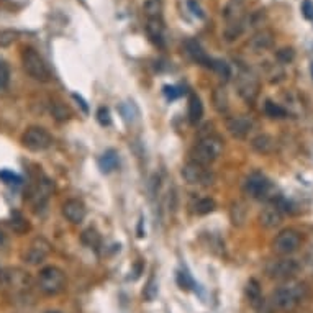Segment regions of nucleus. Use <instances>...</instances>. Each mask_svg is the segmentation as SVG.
I'll return each mask as SVG.
<instances>
[{
  "label": "nucleus",
  "instance_id": "obj_32",
  "mask_svg": "<svg viewBox=\"0 0 313 313\" xmlns=\"http://www.w3.org/2000/svg\"><path fill=\"white\" fill-rule=\"evenodd\" d=\"M51 113L58 121H66L69 120V116H71V112L64 104H61V102H53L51 104Z\"/></svg>",
  "mask_w": 313,
  "mask_h": 313
},
{
  "label": "nucleus",
  "instance_id": "obj_21",
  "mask_svg": "<svg viewBox=\"0 0 313 313\" xmlns=\"http://www.w3.org/2000/svg\"><path fill=\"white\" fill-rule=\"evenodd\" d=\"M246 20L245 17L240 18V20L236 22H231L230 25L225 28V31H223V38H225L228 43H231V41H235L236 38H240L243 35V31L246 30Z\"/></svg>",
  "mask_w": 313,
  "mask_h": 313
},
{
  "label": "nucleus",
  "instance_id": "obj_46",
  "mask_svg": "<svg viewBox=\"0 0 313 313\" xmlns=\"http://www.w3.org/2000/svg\"><path fill=\"white\" fill-rule=\"evenodd\" d=\"M3 246H5V236H3V233L0 231V249H2Z\"/></svg>",
  "mask_w": 313,
  "mask_h": 313
},
{
  "label": "nucleus",
  "instance_id": "obj_22",
  "mask_svg": "<svg viewBox=\"0 0 313 313\" xmlns=\"http://www.w3.org/2000/svg\"><path fill=\"white\" fill-rule=\"evenodd\" d=\"M99 167H100L102 172H105V174L115 171L116 167H118V154H116L113 149L105 151L99 159Z\"/></svg>",
  "mask_w": 313,
  "mask_h": 313
},
{
  "label": "nucleus",
  "instance_id": "obj_18",
  "mask_svg": "<svg viewBox=\"0 0 313 313\" xmlns=\"http://www.w3.org/2000/svg\"><path fill=\"white\" fill-rule=\"evenodd\" d=\"M274 43V36L270 31H259V33H256L253 38L249 41V46L251 49L254 51V53H261V51H266L269 49L270 46Z\"/></svg>",
  "mask_w": 313,
  "mask_h": 313
},
{
  "label": "nucleus",
  "instance_id": "obj_37",
  "mask_svg": "<svg viewBox=\"0 0 313 313\" xmlns=\"http://www.w3.org/2000/svg\"><path fill=\"white\" fill-rule=\"evenodd\" d=\"M293 58H295V53H293L292 48H282V49L277 51V59L284 64L292 63Z\"/></svg>",
  "mask_w": 313,
  "mask_h": 313
},
{
  "label": "nucleus",
  "instance_id": "obj_19",
  "mask_svg": "<svg viewBox=\"0 0 313 313\" xmlns=\"http://www.w3.org/2000/svg\"><path fill=\"white\" fill-rule=\"evenodd\" d=\"M146 33L154 45L164 46V25H162V20H148Z\"/></svg>",
  "mask_w": 313,
  "mask_h": 313
},
{
  "label": "nucleus",
  "instance_id": "obj_7",
  "mask_svg": "<svg viewBox=\"0 0 313 313\" xmlns=\"http://www.w3.org/2000/svg\"><path fill=\"white\" fill-rule=\"evenodd\" d=\"M238 95L245 102H254L259 95V79L249 71H241L236 77Z\"/></svg>",
  "mask_w": 313,
  "mask_h": 313
},
{
  "label": "nucleus",
  "instance_id": "obj_16",
  "mask_svg": "<svg viewBox=\"0 0 313 313\" xmlns=\"http://www.w3.org/2000/svg\"><path fill=\"white\" fill-rule=\"evenodd\" d=\"M247 2L249 0H228V3L223 8V18L231 23V22H236L243 18V13H245L246 7H247Z\"/></svg>",
  "mask_w": 313,
  "mask_h": 313
},
{
  "label": "nucleus",
  "instance_id": "obj_33",
  "mask_svg": "<svg viewBox=\"0 0 313 313\" xmlns=\"http://www.w3.org/2000/svg\"><path fill=\"white\" fill-rule=\"evenodd\" d=\"M246 293L247 297H249L251 302H258L261 300V287H259V282L256 279H251L249 282H247L246 286Z\"/></svg>",
  "mask_w": 313,
  "mask_h": 313
},
{
  "label": "nucleus",
  "instance_id": "obj_45",
  "mask_svg": "<svg viewBox=\"0 0 313 313\" xmlns=\"http://www.w3.org/2000/svg\"><path fill=\"white\" fill-rule=\"evenodd\" d=\"M72 97H74V100H77V102H79V105L82 107V110H84V112H86V113H87V112H89V107H87V104H86V102H84V99H82V97H81V95H77V93H72Z\"/></svg>",
  "mask_w": 313,
  "mask_h": 313
},
{
  "label": "nucleus",
  "instance_id": "obj_36",
  "mask_svg": "<svg viewBox=\"0 0 313 313\" xmlns=\"http://www.w3.org/2000/svg\"><path fill=\"white\" fill-rule=\"evenodd\" d=\"M143 295H144V298H146L148 302L154 300V297L157 295V286H156V282H154V277H151V279L148 280L146 287H144Z\"/></svg>",
  "mask_w": 313,
  "mask_h": 313
},
{
  "label": "nucleus",
  "instance_id": "obj_29",
  "mask_svg": "<svg viewBox=\"0 0 313 313\" xmlns=\"http://www.w3.org/2000/svg\"><path fill=\"white\" fill-rule=\"evenodd\" d=\"M81 241L87 247H93V249H97V247L100 246V235L97 233V230H93V228H87V230L82 231Z\"/></svg>",
  "mask_w": 313,
  "mask_h": 313
},
{
  "label": "nucleus",
  "instance_id": "obj_3",
  "mask_svg": "<svg viewBox=\"0 0 313 313\" xmlns=\"http://www.w3.org/2000/svg\"><path fill=\"white\" fill-rule=\"evenodd\" d=\"M223 153V141L218 136H205L200 141L195 144L192 157L194 162H199V164H210V162L217 161L220 157V154Z\"/></svg>",
  "mask_w": 313,
  "mask_h": 313
},
{
  "label": "nucleus",
  "instance_id": "obj_2",
  "mask_svg": "<svg viewBox=\"0 0 313 313\" xmlns=\"http://www.w3.org/2000/svg\"><path fill=\"white\" fill-rule=\"evenodd\" d=\"M303 297H305V287L302 284H291V286H284L274 292L272 305L277 310L289 312L293 310L302 302Z\"/></svg>",
  "mask_w": 313,
  "mask_h": 313
},
{
  "label": "nucleus",
  "instance_id": "obj_9",
  "mask_svg": "<svg viewBox=\"0 0 313 313\" xmlns=\"http://www.w3.org/2000/svg\"><path fill=\"white\" fill-rule=\"evenodd\" d=\"M243 189H245L246 195H249L251 199L266 200L269 197L270 190H272V184H270V180L263 174H251L246 179Z\"/></svg>",
  "mask_w": 313,
  "mask_h": 313
},
{
  "label": "nucleus",
  "instance_id": "obj_38",
  "mask_svg": "<svg viewBox=\"0 0 313 313\" xmlns=\"http://www.w3.org/2000/svg\"><path fill=\"white\" fill-rule=\"evenodd\" d=\"M8 79H10V71H8V66L3 61H0V90L7 87Z\"/></svg>",
  "mask_w": 313,
  "mask_h": 313
},
{
  "label": "nucleus",
  "instance_id": "obj_13",
  "mask_svg": "<svg viewBox=\"0 0 313 313\" xmlns=\"http://www.w3.org/2000/svg\"><path fill=\"white\" fill-rule=\"evenodd\" d=\"M226 128L233 138L243 139L253 132L254 121L251 120L249 116H245V115L231 116V118H228V121H226Z\"/></svg>",
  "mask_w": 313,
  "mask_h": 313
},
{
  "label": "nucleus",
  "instance_id": "obj_5",
  "mask_svg": "<svg viewBox=\"0 0 313 313\" xmlns=\"http://www.w3.org/2000/svg\"><path fill=\"white\" fill-rule=\"evenodd\" d=\"M22 143L28 151L40 153L48 149L51 144H53V136L41 127H30L23 133Z\"/></svg>",
  "mask_w": 313,
  "mask_h": 313
},
{
  "label": "nucleus",
  "instance_id": "obj_42",
  "mask_svg": "<svg viewBox=\"0 0 313 313\" xmlns=\"http://www.w3.org/2000/svg\"><path fill=\"white\" fill-rule=\"evenodd\" d=\"M187 5H189V8L190 10H192V13L195 17H199V18H203L205 15H203V12H202V8H200V5L197 2H195V0H189V2H187Z\"/></svg>",
  "mask_w": 313,
  "mask_h": 313
},
{
  "label": "nucleus",
  "instance_id": "obj_30",
  "mask_svg": "<svg viewBox=\"0 0 313 313\" xmlns=\"http://www.w3.org/2000/svg\"><path fill=\"white\" fill-rule=\"evenodd\" d=\"M264 112H266V115L270 116V118H286L287 116V110L284 109L282 105L275 104L272 100H266Z\"/></svg>",
  "mask_w": 313,
  "mask_h": 313
},
{
  "label": "nucleus",
  "instance_id": "obj_27",
  "mask_svg": "<svg viewBox=\"0 0 313 313\" xmlns=\"http://www.w3.org/2000/svg\"><path fill=\"white\" fill-rule=\"evenodd\" d=\"M10 226L12 230L18 233V235H23V233H26L30 230V225H28L26 218L23 217L20 212H13L12 213V218H10Z\"/></svg>",
  "mask_w": 313,
  "mask_h": 313
},
{
  "label": "nucleus",
  "instance_id": "obj_41",
  "mask_svg": "<svg viewBox=\"0 0 313 313\" xmlns=\"http://www.w3.org/2000/svg\"><path fill=\"white\" fill-rule=\"evenodd\" d=\"M302 12H303V15H305V18L313 20V3L310 2V0H305V2H303Z\"/></svg>",
  "mask_w": 313,
  "mask_h": 313
},
{
  "label": "nucleus",
  "instance_id": "obj_12",
  "mask_svg": "<svg viewBox=\"0 0 313 313\" xmlns=\"http://www.w3.org/2000/svg\"><path fill=\"white\" fill-rule=\"evenodd\" d=\"M49 251H51V245L45 240V238H41V236L35 238V240L30 243L28 249L25 251V254H23V261L30 266H36V264L43 263V261L48 258Z\"/></svg>",
  "mask_w": 313,
  "mask_h": 313
},
{
  "label": "nucleus",
  "instance_id": "obj_28",
  "mask_svg": "<svg viewBox=\"0 0 313 313\" xmlns=\"http://www.w3.org/2000/svg\"><path fill=\"white\" fill-rule=\"evenodd\" d=\"M210 69H213L215 72L220 76L223 81H228V79L231 77V67L230 64L226 63V61H222V59H212V63H210Z\"/></svg>",
  "mask_w": 313,
  "mask_h": 313
},
{
  "label": "nucleus",
  "instance_id": "obj_34",
  "mask_svg": "<svg viewBox=\"0 0 313 313\" xmlns=\"http://www.w3.org/2000/svg\"><path fill=\"white\" fill-rule=\"evenodd\" d=\"M120 113L125 118V121H133L134 116L138 115V110H136V107H134L133 104L127 102V104H121L120 105Z\"/></svg>",
  "mask_w": 313,
  "mask_h": 313
},
{
  "label": "nucleus",
  "instance_id": "obj_6",
  "mask_svg": "<svg viewBox=\"0 0 313 313\" xmlns=\"http://www.w3.org/2000/svg\"><path fill=\"white\" fill-rule=\"evenodd\" d=\"M302 243V236L300 233L292 230V228H287V230H282L275 236V240L272 243V247L275 253L282 254V256H289L300 247Z\"/></svg>",
  "mask_w": 313,
  "mask_h": 313
},
{
  "label": "nucleus",
  "instance_id": "obj_20",
  "mask_svg": "<svg viewBox=\"0 0 313 313\" xmlns=\"http://www.w3.org/2000/svg\"><path fill=\"white\" fill-rule=\"evenodd\" d=\"M251 148L259 154H270L275 149V139L269 134H258L251 141Z\"/></svg>",
  "mask_w": 313,
  "mask_h": 313
},
{
  "label": "nucleus",
  "instance_id": "obj_39",
  "mask_svg": "<svg viewBox=\"0 0 313 313\" xmlns=\"http://www.w3.org/2000/svg\"><path fill=\"white\" fill-rule=\"evenodd\" d=\"M0 179L5 182V184H20L22 182V177L10 171H0Z\"/></svg>",
  "mask_w": 313,
  "mask_h": 313
},
{
  "label": "nucleus",
  "instance_id": "obj_35",
  "mask_svg": "<svg viewBox=\"0 0 313 313\" xmlns=\"http://www.w3.org/2000/svg\"><path fill=\"white\" fill-rule=\"evenodd\" d=\"M17 38H18V33H17V31H13V30L0 31V46H2V48H7V46L15 43Z\"/></svg>",
  "mask_w": 313,
  "mask_h": 313
},
{
  "label": "nucleus",
  "instance_id": "obj_1",
  "mask_svg": "<svg viewBox=\"0 0 313 313\" xmlns=\"http://www.w3.org/2000/svg\"><path fill=\"white\" fill-rule=\"evenodd\" d=\"M22 64L25 72L35 81L48 82L51 79V72L45 59L38 54V51L33 48H23L22 51Z\"/></svg>",
  "mask_w": 313,
  "mask_h": 313
},
{
  "label": "nucleus",
  "instance_id": "obj_17",
  "mask_svg": "<svg viewBox=\"0 0 313 313\" xmlns=\"http://www.w3.org/2000/svg\"><path fill=\"white\" fill-rule=\"evenodd\" d=\"M185 49L187 53H189V56L192 58L197 64H202V66H207L210 67V63H212V58H208L207 53L203 51V48L200 46L199 41L195 40H189L185 43Z\"/></svg>",
  "mask_w": 313,
  "mask_h": 313
},
{
  "label": "nucleus",
  "instance_id": "obj_8",
  "mask_svg": "<svg viewBox=\"0 0 313 313\" xmlns=\"http://www.w3.org/2000/svg\"><path fill=\"white\" fill-rule=\"evenodd\" d=\"M53 190H54L53 182L46 179V177H41V179L35 182V185L28 192V202H30V205L35 210L43 208L48 203L49 197L53 195Z\"/></svg>",
  "mask_w": 313,
  "mask_h": 313
},
{
  "label": "nucleus",
  "instance_id": "obj_44",
  "mask_svg": "<svg viewBox=\"0 0 313 313\" xmlns=\"http://www.w3.org/2000/svg\"><path fill=\"white\" fill-rule=\"evenodd\" d=\"M164 93L167 95V99H176V97H179V92H177L176 87H164Z\"/></svg>",
  "mask_w": 313,
  "mask_h": 313
},
{
  "label": "nucleus",
  "instance_id": "obj_31",
  "mask_svg": "<svg viewBox=\"0 0 313 313\" xmlns=\"http://www.w3.org/2000/svg\"><path fill=\"white\" fill-rule=\"evenodd\" d=\"M230 215H231L233 225L241 226L243 223H245V220H246V207H245V203H241V202L233 203V207L230 210Z\"/></svg>",
  "mask_w": 313,
  "mask_h": 313
},
{
  "label": "nucleus",
  "instance_id": "obj_48",
  "mask_svg": "<svg viewBox=\"0 0 313 313\" xmlns=\"http://www.w3.org/2000/svg\"><path fill=\"white\" fill-rule=\"evenodd\" d=\"M312 76H313V66H312Z\"/></svg>",
  "mask_w": 313,
  "mask_h": 313
},
{
  "label": "nucleus",
  "instance_id": "obj_11",
  "mask_svg": "<svg viewBox=\"0 0 313 313\" xmlns=\"http://www.w3.org/2000/svg\"><path fill=\"white\" fill-rule=\"evenodd\" d=\"M298 270V264L295 259L291 258H280L269 261L266 266V274L270 279H289L292 275H295Z\"/></svg>",
  "mask_w": 313,
  "mask_h": 313
},
{
  "label": "nucleus",
  "instance_id": "obj_23",
  "mask_svg": "<svg viewBox=\"0 0 313 313\" xmlns=\"http://www.w3.org/2000/svg\"><path fill=\"white\" fill-rule=\"evenodd\" d=\"M203 116V105H202V100L199 99L197 95H190L189 99V120L192 125H197L200 120H202Z\"/></svg>",
  "mask_w": 313,
  "mask_h": 313
},
{
  "label": "nucleus",
  "instance_id": "obj_10",
  "mask_svg": "<svg viewBox=\"0 0 313 313\" xmlns=\"http://www.w3.org/2000/svg\"><path fill=\"white\" fill-rule=\"evenodd\" d=\"M182 179L190 185H208L212 184L213 176L210 174V171L205 169V166L199 164V162H187L180 171Z\"/></svg>",
  "mask_w": 313,
  "mask_h": 313
},
{
  "label": "nucleus",
  "instance_id": "obj_25",
  "mask_svg": "<svg viewBox=\"0 0 313 313\" xmlns=\"http://www.w3.org/2000/svg\"><path fill=\"white\" fill-rule=\"evenodd\" d=\"M212 100H213L215 110H217L218 113H226L228 112V93H226L225 89H222V87L215 89Z\"/></svg>",
  "mask_w": 313,
  "mask_h": 313
},
{
  "label": "nucleus",
  "instance_id": "obj_4",
  "mask_svg": "<svg viewBox=\"0 0 313 313\" xmlns=\"http://www.w3.org/2000/svg\"><path fill=\"white\" fill-rule=\"evenodd\" d=\"M66 286V274L56 266H46L40 270L38 287L46 295H58Z\"/></svg>",
  "mask_w": 313,
  "mask_h": 313
},
{
  "label": "nucleus",
  "instance_id": "obj_43",
  "mask_svg": "<svg viewBox=\"0 0 313 313\" xmlns=\"http://www.w3.org/2000/svg\"><path fill=\"white\" fill-rule=\"evenodd\" d=\"M179 284L182 286V289H184V287L189 289L190 286H192V280H190V277L185 272H180L179 274Z\"/></svg>",
  "mask_w": 313,
  "mask_h": 313
},
{
  "label": "nucleus",
  "instance_id": "obj_15",
  "mask_svg": "<svg viewBox=\"0 0 313 313\" xmlns=\"http://www.w3.org/2000/svg\"><path fill=\"white\" fill-rule=\"evenodd\" d=\"M282 210L279 208V205H268L266 208H263V212H261V225L264 228H269V230H272V228L279 226L280 223H282Z\"/></svg>",
  "mask_w": 313,
  "mask_h": 313
},
{
  "label": "nucleus",
  "instance_id": "obj_47",
  "mask_svg": "<svg viewBox=\"0 0 313 313\" xmlns=\"http://www.w3.org/2000/svg\"><path fill=\"white\" fill-rule=\"evenodd\" d=\"M48 313H61V312H48Z\"/></svg>",
  "mask_w": 313,
  "mask_h": 313
},
{
  "label": "nucleus",
  "instance_id": "obj_26",
  "mask_svg": "<svg viewBox=\"0 0 313 313\" xmlns=\"http://www.w3.org/2000/svg\"><path fill=\"white\" fill-rule=\"evenodd\" d=\"M192 208H194V213L195 215H208V213H212L215 208H217V203H215L213 199L203 197V199L195 200L194 205H192Z\"/></svg>",
  "mask_w": 313,
  "mask_h": 313
},
{
  "label": "nucleus",
  "instance_id": "obj_14",
  "mask_svg": "<svg viewBox=\"0 0 313 313\" xmlns=\"http://www.w3.org/2000/svg\"><path fill=\"white\" fill-rule=\"evenodd\" d=\"M86 205H84L81 200L77 199H69L63 203V215L67 222L74 223V225H79L81 222H84L86 218Z\"/></svg>",
  "mask_w": 313,
  "mask_h": 313
},
{
  "label": "nucleus",
  "instance_id": "obj_24",
  "mask_svg": "<svg viewBox=\"0 0 313 313\" xmlns=\"http://www.w3.org/2000/svg\"><path fill=\"white\" fill-rule=\"evenodd\" d=\"M143 12L148 20H161L162 18V0H144Z\"/></svg>",
  "mask_w": 313,
  "mask_h": 313
},
{
  "label": "nucleus",
  "instance_id": "obj_40",
  "mask_svg": "<svg viewBox=\"0 0 313 313\" xmlns=\"http://www.w3.org/2000/svg\"><path fill=\"white\" fill-rule=\"evenodd\" d=\"M97 120H99L100 125H104V127H109V125L112 123V116H110L109 109H105V107H100L99 112H97Z\"/></svg>",
  "mask_w": 313,
  "mask_h": 313
}]
</instances>
